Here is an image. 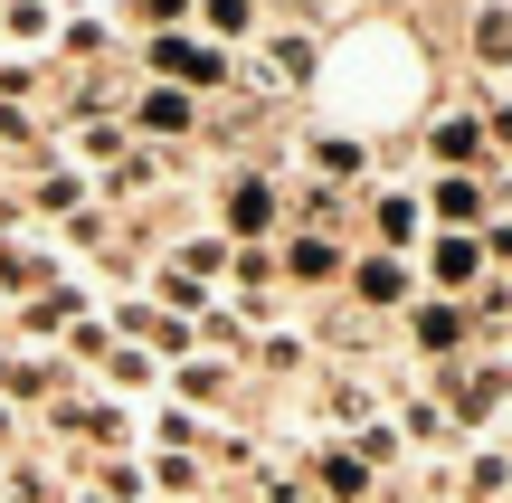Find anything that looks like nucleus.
Listing matches in <instances>:
<instances>
[{"instance_id":"obj_1","label":"nucleus","mask_w":512,"mask_h":503,"mask_svg":"<svg viewBox=\"0 0 512 503\" xmlns=\"http://www.w3.org/2000/svg\"><path fill=\"white\" fill-rule=\"evenodd\" d=\"M152 76H171L181 95H219V86H238V57L219 48V38H190V29H152Z\"/></svg>"},{"instance_id":"obj_2","label":"nucleus","mask_w":512,"mask_h":503,"mask_svg":"<svg viewBox=\"0 0 512 503\" xmlns=\"http://www.w3.org/2000/svg\"><path fill=\"white\" fill-rule=\"evenodd\" d=\"M313 67H323V57H313V38H304V29H275L266 48H256L247 86H256V95H304V86H313Z\"/></svg>"},{"instance_id":"obj_3","label":"nucleus","mask_w":512,"mask_h":503,"mask_svg":"<svg viewBox=\"0 0 512 503\" xmlns=\"http://www.w3.org/2000/svg\"><path fill=\"white\" fill-rule=\"evenodd\" d=\"M313 494L370 503V494H380V466H361V447H351V437H323V447H313Z\"/></svg>"},{"instance_id":"obj_4","label":"nucleus","mask_w":512,"mask_h":503,"mask_svg":"<svg viewBox=\"0 0 512 503\" xmlns=\"http://www.w3.org/2000/svg\"><path fill=\"white\" fill-rule=\"evenodd\" d=\"M342 276H351V304H361V314H389V304L408 314V304H418V295H408V266L389 257V247H370V257H351Z\"/></svg>"},{"instance_id":"obj_5","label":"nucleus","mask_w":512,"mask_h":503,"mask_svg":"<svg viewBox=\"0 0 512 503\" xmlns=\"http://www.w3.org/2000/svg\"><path fill=\"white\" fill-rule=\"evenodd\" d=\"M275 219H285V200H275V171H266V162L238 171V181H228V228H238V247H247V238H266Z\"/></svg>"},{"instance_id":"obj_6","label":"nucleus","mask_w":512,"mask_h":503,"mask_svg":"<svg viewBox=\"0 0 512 503\" xmlns=\"http://www.w3.org/2000/svg\"><path fill=\"white\" fill-rule=\"evenodd\" d=\"M342 266H351L342 238H323V228H294V238L275 247V276H294V285H332Z\"/></svg>"},{"instance_id":"obj_7","label":"nucleus","mask_w":512,"mask_h":503,"mask_svg":"<svg viewBox=\"0 0 512 503\" xmlns=\"http://www.w3.org/2000/svg\"><path fill=\"white\" fill-rule=\"evenodd\" d=\"M465 333H475V314H465V304H437V295H418V304H408V342H418L427 361L465 352Z\"/></svg>"},{"instance_id":"obj_8","label":"nucleus","mask_w":512,"mask_h":503,"mask_svg":"<svg viewBox=\"0 0 512 503\" xmlns=\"http://www.w3.org/2000/svg\"><path fill=\"white\" fill-rule=\"evenodd\" d=\"M304 162H313V181H332V190L370 181V143H361V133H313V143H304Z\"/></svg>"},{"instance_id":"obj_9","label":"nucleus","mask_w":512,"mask_h":503,"mask_svg":"<svg viewBox=\"0 0 512 503\" xmlns=\"http://www.w3.org/2000/svg\"><path fill=\"white\" fill-rule=\"evenodd\" d=\"M370 228H380L389 257H408V247H427L418 238V228H427V200H418V190H380V200H370Z\"/></svg>"},{"instance_id":"obj_10","label":"nucleus","mask_w":512,"mask_h":503,"mask_svg":"<svg viewBox=\"0 0 512 503\" xmlns=\"http://www.w3.org/2000/svg\"><path fill=\"white\" fill-rule=\"evenodd\" d=\"M446 390H456V399H446V418H475V428H484V418L512 399V361H503V371H494V361H484V371H456Z\"/></svg>"},{"instance_id":"obj_11","label":"nucleus","mask_w":512,"mask_h":503,"mask_svg":"<svg viewBox=\"0 0 512 503\" xmlns=\"http://www.w3.org/2000/svg\"><path fill=\"white\" fill-rule=\"evenodd\" d=\"M228 390H238V371H228V361H200V352H190L181 371H171V399H181V409H200V418L219 409Z\"/></svg>"},{"instance_id":"obj_12","label":"nucleus","mask_w":512,"mask_h":503,"mask_svg":"<svg viewBox=\"0 0 512 503\" xmlns=\"http://www.w3.org/2000/svg\"><path fill=\"white\" fill-rule=\"evenodd\" d=\"M427 152H437L446 171H475L484 162V114H437V124H427Z\"/></svg>"},{"instance_id":"obj_13","label":"nucleus","mask_w":512,"mask_h":503,"mask_svg":"<svg viewBox=\"0 0 512 503\" xmlns=\"http://www.w3.org/2000/svg\"><path fill=\"white\" fill-rule=\"evenodd\" d=\"M76 314H86V295H76V285H38V295L19 304V333H29V342H48V333H67Z\"/></svg>"},{"instance_id":"obj_14","label":"nucleus","mask_w":512,"mask_h":503,"mask_svg":"<svg viewBox=\"0 0 512 503\" xmlns=\"http://www.w3.org/2000/svg\"><path fill=\"white\" fill-rule=\"evenodd\" d=\"M133 124L143 133H200V105H190L181 86H143L133 95Z\"/></svg>"},{"instance_id":"obj_15","label":"nucleus","mask_w":512,"mask_h":503,"mask_svg":"<svg viewBox=\"0 0 512 503\" xmlns=\"http://www.w3.org/2000/svg\"><path fill=\"white\" fill-rule=\"evenodd\" d=\"M0 38L10 48H57V0H0Z\"/></svg>"},{"instance_id":"obj_16","label":"nucleus","mask_w":512,"mask_h":503,"mask_svg":"<svg viewBox=\"0 0 512 503\" xmlns=\"http://www.w3.org/2000/svg\"><path fill=\"white\" fill-rule=\"evenodd\" d=\"M475 266H484V238H427V276L437 285H475Z\"/></svg>"},{"instance_id":"obj_17","label":"nucleus","mask_w":512,"mask_h":503,"mask_svg":"<svg viewBox=\"0 0 512 503\" xmlns=\"http://www.w3.org/2000/svg\"><path fill=\"white\" fill-rule=\"evenodd\" d=\"M86 475H95V494H105V503H143L152 494V475L133 466V456H86Z\"/></svg>"},{"instance_id":"obj_18","label":"nucleus","mask_w":512,"mask_h":503,"mask_svg":"<svg viewBox=\"0 0 512 503\" xmlns=\"http://www.w3.org/2000/svg\"><path fill=\"white\" fill-rule=\"evenodd\" d=\"M494 494H512V456L475 447V456H465V503H494Z\"/></svg>"},{"instance_id":"obj_19","label":"nucleus","mask_w":512,"mask_h":503,"mask_svg":"<svg viewBox=\"0 0 512 503\" xmlns=\"http://www.w3.org/2000/svg\"><path fill=\"white\" fill-rule=\"evenodd\" d=\"M475 67H503L512 76V10H503V0L475 10Z\"/></svg>"},{"instance_id":"obj_20","label":"nucleus","mask_w":512,"mask_h":503,"mask_svg":"<svg viewBox=\"0 0 512 503\" xmlns=\"http://www.w3.org/2000/svg\"><path fill=\"white\" fill-rule=\"evenodd\" d=\"M105 48H114V29L76 10V19H57V48H48V57H105Z\"/></svg>"},{"instance_id":"obj_21","label":"nucleus","mask_w":512,"mask_h":503,"mask_svg":"<svg viewBox=\"0 0 512 503\" xmlns=\"http://www.w3.org/2000/svg\"><path fill=\"white\" fill-rule=\"evenodd\" d=\"M427 209H437V219H456V228H465V219H484V190L465 181V171H446V181L427 190Z\"/></svg>"},{"instance_id":"obj_22","label":"nucleus","mask_w":512,"mask_h":503,"mask_svg":"<svg viewBox=\"0 0 512 503\" xmlns=\"http://www.w3.org/2000/svg\"><path fill=\"white\" fill-rule=\"evenodd\" d=\"M228 257H238V247H228V238H181V247H171V266H181V276H228Z\"/></svg>"},{"instance_id":"obj_23","label":"nucleus","mask_w":512,"mask_h":503,"mask_svg":"<svg viewBox=\"0 0 512 503\" xmlns=\"http://www.w3.org/2000/svg\"><path fill=\"white\" fill-rule=\"evenodd\" d=\"M143 475H152V485H162V494H190V503L209 494V466H200V456H152Z\"/></svg>"},{"instance_id":"obj_24","label":"nucleus","mask_w":512,"mask_h":503,"mask_svg":"<svg viewBox=\"0 0 512 503\" xmlns=\"http://www.w3.org/2000/svg\"><path fill=\"white\" fill-rule=\"evenodd\" d=\"M399 428L418 437V447H437V437L456 428V418H446V399H408V390H399Z\"/></svg>"},{"instance_id":"obj_25","label":"nucleus","mask_w":512,"mask_h":503,"mask_svg":"<svg viewBox=\"0 0 512 503\" xmlns=\"http://www.w3.org/2000/svg\"><path fill=\"white\" fill-rule=\"evenodd\" d=\"M200 19H209V38H256V0H200Z\"/></svg>"},{"instance_id":"obj_26","label":"nucleus","mask_w":512,"mask_h":503,"mask_svg":"<svg viewBox=\"0 0 512 503\" xmlns=\"http://www.w3.org/2000/svg\"><path fill=\"white\" fill-rule=\"evenodd\" d=\"M0 494H10V503H67L57 475H38V466H0Z\"/></svg>"},{"instance_id":"obj_27","label":"nucleus","mask_w":512,"mask_h":503,"mask_svg":"<svg viewBox=\"0 0 512 503\" xmlns=\"http://www.w3.org/2000/svg\"><path fill=\"white\" fill-rule=\"evenodd\" d=\"M323 390H332L323 409L342 418V428H370V380H323Z\"/></svg>"},{"instance_id":"obj_28","label":"nucleus","mask_w":512,"mask_h":503,"mask_svg":"<svg viewBox=\"0 0 512 503\" xmlns=\"http://www.w3.org/2000/svg\"><path fill=\"white\" fill-rule=\"evenodd\" d=\"M0 285H48V257H38V247H0Z\"/></svg>"},{"instance_id":"obj_29","label":"nucleus","mask_w":512,"mask_h":503,"mask_svg":"<svg viewBox=\"0 0 512 503\" xmlns=\"http://www.w3.org/2000/svg\"><path fill=\"white\" fill-rule=\"evenodd\" d=\"M29 95H48L38 67H29V57H0V105H29Z\"/></svg>"},{"instance_id":"obj_30","label":"nucleus","mask_w":512,"mask_h":503,"mask_svg":"<svg viewBox=\"0 0 512 503\" xmlns=\"http://www.w3.org/2000/svg\"><path fill=\"white\" fill-rule=\"evenodd\" d=\"M152 380H162V371H152V352H133V342H114V390H152Z\"/></svg>"},{"instance_id":"obj_31","label":"nucleus","mask_w":512,"mask_h":503,"mask_svg":"<svg viewBox=\"0 0 512 503\" xmlns=\"http://www.w3.org/2000/svg\"><path fill=\"white\" fill-rule=\"evenodd\" d=\"M190 10H200V0H133V19H143V29H181Z\"/></svg>"},{"instance_id":"obj_32","label":"nucleus","mask_w":512,"mask_h":503,"mask_svg":"<svg viewBox=\"0 0 512 503\" xmlns=\"http://www.w3.org/2000/svg\"><path fill=\"white\" fill-rule=\"evenodd\" d=\"M256 494H266V503H313L304 475H275V466H266V485H256Z\"/></svg>"},{"instance_id":"obj_33","label":"nucleus","mask_w":512,"mask_h":503,"mask_svg":"<svg viewBox=\"0 0 512 503\" xmlns=\"http://www.w3.org/2000/svg\"><path fill=\"white\" fill-rule=\"evenodd\" d=\"M484 257H494V266H512V209H503L494 228H484Z\"/></svg>"},{"instance_id":"obj_34","label":"nucleus","mask_w":512,"mask_h":503,"mask_svg":"<svg viewBox=\"0 0 512 503\" xmlns=\"http://www.w3.org/2000/svg\"><path fill=\"white\" fill-rule=\"evenodd\" d=\"M484 133H494V143H512V105H494V114H484Z\"/></svg>"},{"instance_id":"obj_35","label":"nucleus","mask_w":512,"mask_h":503,"mask_svg":"<svg viewBox=\"0 0 512 503\" xmlns=\"http://www.w3.org/2000/svg\"><path fill=\"white\" fill-rule=\"evenodd\" d=\"M10 371H19V361H10V352H0V390H10Z\"/></svg>"},{"instance_id":"obj_36","label":"nucleus","mask_w":512,"mask_h":503,"mask_svg":"<svg viewBox=\"0 0 512 503\" xmlns=\"http://www.w3.org/2000/svg\"><path fill=\"white\" fill-rule=\"evenodd\" d=\"M0 437H10V399H0Z\"/></svg>"},{"instance_id":"obj_37","label":"nucleus","mask_w":512,"mask_h":503,"mask_svg":"<svg viewBox=\"0 0 512 503\" xmlns=\"http://www.w3.org/2000/svg\"><path fill=\"white\" fill-rule=\"evenodd\" d=\"M86 503H105V494H86Z\"/></svg>"},{"instance_id":"obj_38","label":"nucleus","mask_w":512,"mask_h":503,"mask_svg":"<svg viewBox=\"0 0 512 503\" xmlns=\"http://www.w3.org/2000/svg\"><path fill=\"white\" fill-rule=\"evenodd\" d=\"M200 503H209V494H200Z\"/></svg>"}]
</instances>
